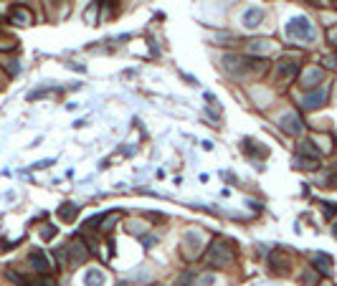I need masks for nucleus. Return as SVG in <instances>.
Listing matches in <instances>:
<instances>
[{"mask_svg":"<svg viewBox=\"0 0 337 286\" xmlns=\"http://www.w3.org/2000/svg\"><path fill=\"white\" fill-rule=\"evenodd\" d=\"M16 43H18V41H16L11 33H6L3 28H0V51H13Z\"/></svg>","mask_w":337,"mask_h":286,"instance_id":"dca6fc26","label":"nucleus"},{"mask_svg":"<svg viewBox=\"0 0 337 286\" xmlns=\"http://www.w3.org/2000/svg\"><path fill=\"white\" fill-rule=\"evenodd\" d=\"M79 215V205L76 203H64V205H59V218L61 220H74Z\"/></svg>","mask_w":337,"mask_h":286,"instance_id":"2eb2a0df","label":"nucleus"},{"mask_svg":"<svg viewBox=\"0 0 337 286\" xmlns=\"http://www.w3.org/2000/svg\"><path fill=\"white\" fill-rule=\"evenodd\" d=\"M8 18H11V23H21V26H31L33 23V13L26 6H16Z\"/></svg>","mask_w":337,"mask_h":286,"instance_id":"9d476101","label":"nucleus"},{"mask_svg":"<svg viewBox=\"0 0 337 286\" xmlns=\"http://www.w3.org/2000/svg\"><path fill=\"white\" fill-rule=\"evenodd\" d=\"M183 243H185V256L193 261V258H198L201 256V243H203V233L201 230H188L185 235H183Z\"/></svg>","mask_w":337,"mask_h":286,"instance_id":"20e7f679","label":"nucleus"},{"mask_svg":"<svg viewBox=\"0 0 337 286\" xmlns=\"http://www.w3.org/2000/svg\"><path fill=\"white\" fill-rule=\"evenodd\" d=\"M324 102H327V89H324V86H319V89H312V91L302 99V109L314 112V109H319Z\"/></svg>","mask_w":337,"mask_h":286,"instance_id":"39448f33","label":"nucleus"},{"mask_svg":"<svg viewBox=\"0 0 337 286\" xmlns=\"http://www.w3.org/2000/svg\"><path fill=\"white\" fill-rule=\"evenodd\" d=\"M279 129H281L284 134L297 137V134H302V132H304V122H302V117H299V114L289 112V114L279 117Z\"/></svg>","mask_w":337,"mask_h":286,"instance_id":"7ed1b4c3","label":"nucleus"},{"mask_svg":"<svg viewBox=\"0 0 337 286\" xmlns=\"http://www.w3.org/2000/svg\"><path fill=\"white\" fill-rule=\"evenodd\" d=\"M294 167H299V170H317V167H319V160H317V157L297 155V157H294Z\"/></svg>","mask_w":337,"mask_h":286,"instance_id":"4468645a","label":"nucleus"},{"mask_svg":"<svg viewBox=\"0 0 337 286\" xmlns=\"http://www.w3.org/2000/svg\"><path fill=\"white\" fill-rule=\"evenodd\" d=\"M269 49H271L269 41H249V46H246L249 54H264V51H269Z\"/></svg>","mask_w":337,"mask_h":286,"instance_id":"f3484780","label":"nucleus"},{"mask_svg":"<svg viewBox=\"0 0 337 286\" xmlns=\"http://www.w3.org/2000/svg\"><path fill=\"white\" fill-rule=\"evenodd\" d=\"M190 278H193V273H190V271H185V273L178 278V286H185V283H190Z\"/></svg>","mask_w":337,"mask_h":286,"instance_id":"aec40b11","label":"nucleus"},{"mask_svg":"<svg viewBox=\"0 0 337 286\" xmlns=\"http://www.w3.org/2000/svg\"><path fill=\"white\" fill-rule=\"evenodd\" d=\"M66 251H69V261H71V266L74 263H81V261H86V256H89V251H86V246H84V241H71L69 246H66Z\"/></svg>","mask_w":337,"mask_h":286,"instance_id":"6e6552de","label":"nucleus"},{"mask_svg":"<svg viewBox=\"0 0 337 286\" xmlns=\"http://www.w3.org/2000/svg\"><path fill=\"white\" fill-rule=\"evenodd\" d=\"M261 21H264V11H261V8H249V11L244 13V26H246V28H259Z\"/></svg>","mask_w":337,"mask_h":286,"instance_id":"f8f14e48","label":"nucleus"},{"mask_svg":"<svg viewBox=\"0 0 337 286\" xmlns=\"http://www.w3.org/2000/svg\"><path fill=\"white\" fill-rule=\"evenodd\" d=\"M334 3H337V0H334Z\"/></svg>","mask_w":337,"mask_h":286,"instance_id":"393cba45","label":"nucleus"},{"mask_svg":"<svg viewBox=\"0 0 337 286\" xmlns=\"http://www.w3.org/2000/svg\"><path fill=\"white\" fill-rule=\"evenodd\" d=\"M104 281H107V276H104V271H99V268H89V271L84 273V283H86V286H104Z\"/></svg>","mask_w":337,"mask_h":286,"instance_id":"ddd939ff","label":"nucleus"},{"mask_svg":"<svg viewBox=\"0 0 337 286\" xmlns=\"http://www.w3.org/2000/svg\"><path fill=\"white\" fill-rule=\"evenodd\" d=\"M233 261H236L233 246H231L228 241H223V238H216V241L211 243L208 253H206V263L216 268V266H231Z\"/></svg>","mask_w":337,"mask_h":286,"instance_id":"f257e3e1","label":"nucleus"},{"mask_svg":"<svg viewBox=\"0 0 337 286\" xmlns=\"http://www.w3.org/2000/svg\"><path fill=\"white\" fill-rule=\"evenodd\" d=\"M211 283H216V276H213V273H206V276H201V278L196 281V286H211Z\"/></svg>","mask_w":337,"mask_h":286,"instance_id":"6ab92c4d","label":"nucleus"},{"mask_svg":"<svg viewBox=\"0 0 337 286\" xmlns=\"http://www.w3.org/2000/svg\"><path fill=\"white\" fill-rule=\"evenodd\" d=\"M324 64H327V66H332V69H337V56H332V59H324Z\"/></svg>","mask_w":337,"mask_h":286,"instance_id":"4be33fe9","label":"nucleus"},{"mask_svg":"<svg viewBox=\"0 0 337 286\" xmlns=\"http://www.w3.org/2000/svg\"><path fill=\"white\" fill-rule=\"evenodd\" d=\"M309 3H314V6H317V0H309Z\"/></svg>","mask_w":337,"mask_h":286,"instance_id":"b1692460","label":"nucleus"},{"mask_svg":"<svg viewBox=\"0 0 337 286\" xmlns=\"http://www.w3.org/2000/svg\"><path fill=\"white\" fill-rule=\"evenodd\" d=\"M286 36L289 38H297V41H314V26H312V21L309 18H304V16H297V18H292L289 23H286Z\"/></svg>","mask_w":337,"mask_h":286,"instance_id":"f03ea898","label":"nucleus"},{"mask_svg":"<svg viewBox=\"0 0 337 286\" xmlns=\"http://www.w3.org/2000/svg\"><path fill=\"white\" fill-rule=\"evenodd\" d=\"M329 41H332V43H334V49H337V28H332V31H329Z\"/></svg>","mask_w":337,"mask_h":286,"instance_id":"5701e85b","label":"nucleus"},{"mask_svg":"<svg viewBox=\"0 0 337 286\" xmlns=\"http://www.w3.org/2000/svg\"><path fill=\"white\" fill-rule=\"evenodd\" d=\"M322 210L327 218H334L337 215V203H322Z\"/></svg>","mask_w":337,"mask_h":286,"instance_id":"a211bd4d","label":"nucleus"},{"mask_svg":"<svg viewBox=\"0 0 337 286\" xmlns=\"http://www.w3.org/2000/svg\"><path fill=\"white\" fill-rule=\"evenodd\" d=\"M322 79H324V74H322V69H317V66H312V69H307V71H302V79H299V84L304 86V89H317V84H322Z\"/></svg>","mask_w":337,"mask_h":286,"instance_id":"0eeeda50","label":"nucleus"},{"mask_svg":"<svg viewBox=\"0 0 337 286\" xmlns=\"http://www.w3.org/2000/svg\"><path fill=\"white\" fill-rule=\"evenodd\" d=\"M54 233H56V228H43V233H41V235L49 241V238H54Z\"/></svg>","mask_w":337,"mask_h":286,"instance_id":"412c9836","label":"nucleus"},{"mask_svg":"<svg viewBox=\"0 0 337 286\" xmlns=\"http://www.w3.org/2000/svg\"><path fill=\"white\" fill-rule=\"evenodd\" d=\"M312 266H314V271H319V273H324V276L332 273V258H329L327 253H314V256H312Z\"/></svg>","mask_w":337,"mask_h":286,"instance_id":"9b49d317","label":"nucleus"},{"mask_svg":"<svg viewBox=\"0 0 337 286\" xmlns=\"http://www.w3.org/2000/svg\"><path fill=\"white\" fill-rule=\"evenodd\" d=\"M276 71H279V81L286 84V81H292L299 74V61L297 59H281L279 66H276Z\"/></svg>","mask_w":337,"mask_h":286,"instance_id":"423d86ee","label":"nucleus"},{"mask_svg":"<svg viewBox=\"0 0 337 286\" xmlns=\"http://www.w3.org/2000/svg\"><path fill=\"white\" fill-rule=\"evenodd\" d=\"M28 263H31L38 273H49V271H51V261H49V256H46L43 251H33V253L28 256Z\"/></svg>","mask_w":337,"mask_h":286,"instance_id":"1a4fd4ad","label":"nucleus"}]
</instances>
